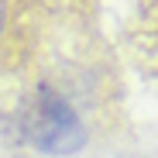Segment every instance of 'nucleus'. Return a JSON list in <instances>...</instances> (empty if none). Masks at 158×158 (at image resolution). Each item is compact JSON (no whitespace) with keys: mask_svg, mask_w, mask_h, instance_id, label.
I'll use <instances>...</instances> for the list:
<instances>
[{"mask_svg":"<svg viewBox=\"0 0 158 158\" xmlns=\"http://www.w3.org/2000/svg\"><path fill=\"white\" fill-rule=\"evenodd\" d=\"M28 141L45 155H76L86 144V127L55 89L41 86L28 114Z\"/></svg>","mask_w":158,"mask_h":158,"instance_id":"1","label":"nucleus"},{"mask_svg":"<svg viewBox=\"0 0 158 158\" xmlns=\"http://www.w3.org/2000/svg\"><path fill=\"white\" fill-rule=\"evenodd\" d=\"M0 28H4V0H0Z\"/></svg>","mask_w":158,"mask_h":158,"instance_id":"2","label":"nucleus"}]
</instances>
